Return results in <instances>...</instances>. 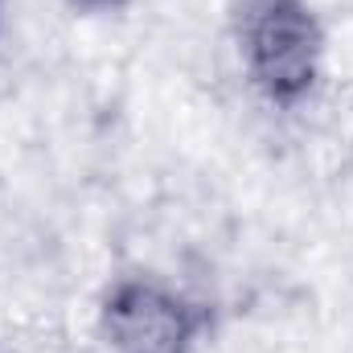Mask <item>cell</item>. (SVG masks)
Returning a JSON list of instances; mask_svg holds the SVG:
<instances>
[{"label": "cell", "instance_id": "obj_1", "mask_svg": "<svg viewBox=\"0 0 353 353\" xmlns=\"http://www.w3.org/2000/svg\"><path fill=\"white\" fill-rule=\"evenodd\" d=\"M329 37L312 0H243L239 58L271 107H300L325 79Z\"/></svg>", "mask_w": 353, "mask_h": 353}, {"label": "cell", "instance_id": "obj_2", "mask_svg": "<svg viewBox=\"0 0 353 353\" xmlns=\"http://www.w3.org/2000/svg\"><path fill=\"white\" fill-rule=\"evenodd\" d=\"M210 329V308L152 271L119 275L99 296V337L107 353H193Z\"/></svg>", "mask_w": 353, "mask_h": 353}, {"label": "cell", "instance_id": "obj_3", "mask_svg": "<svg viewBox=\"0 0 353 353\" xmlns=\"http://www.w3.org/2000/svg\"><path fill=\"white\" fill-rule=\"evenodd\" d=\"M74 12H83V17H115V12H123L132 0H66Z\"/></svg>", "mask_w": 353, "mask_h": 353}]
</instances>
